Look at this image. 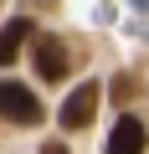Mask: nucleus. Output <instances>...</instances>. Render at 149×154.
I'll use <instances>...</instances> for the list:
<instances>
[{"mask_svg":"<svg viewBox=\"0 0 149 154\" xmlns=\"http://www.w3.org/2000/svg\"><path fill=\"white\" fill-rule=\"evenodd\" d=\"M134 5H139V11H149V0H134Z\"/></svg>","mask_w":149,"mask_h":154,"instance_id":"obj_8","label":"nucleus"},{"mask_svg":"<svg viewBox=\"0 0 149 154\" xmlns=\"http://www.w3.org/2000/svg\"><path fill=\"white\" fill-rule=\"evenodd\" d=\"M31 62H36V77H41V82H62V77L72 72V51L57 36H36L31 41Z\"/></svg>","mask_w":149,"mask_h":154,"instance_id":"obj_2","label":"nucleus"},{"mask_svg":"<svg viewBox=\"0 0 149 154\" xmlns=\"http://www.w3.org/2000/svg\"><path fill=\"white\" fill-rule=\"evenodd\" d=\"M108 98H113L118 108H123V103H134V98H139V77H134V72H118L113 82H108Z\"/></svg>","mask_w":149,"mask_h":154,"instance_id":"obj_6","label":"nucleus"},{"mask_svg":"<svg viewBox=\"0 0 149 154\" xmlns=\"http://www.w3.org/2000/svg\"><path fill=\"white\" fill-rule=\"evenodd\" d=\"M98 103H103V82H82V88H72V98L62 103V128H88L93 123V113H98Z\"/></svg>","mask_w":149,"mask_h":154,"instance_id":"obj_3","label":"nucleus"},{"mask_svg":"<svg viewBox=\"0 0 149 154\" xmlns=\"http://www.w3.org/2000/svg\"><path fill=\"white\" fill-rule=\"evenodd\" d=\"M41 154H72L67 144H41Z\"/></svg>","mask_w":149,"mask_h":154,"instance_id":"obj_7","label":"nucleus"},{"mask_svg":"<svg viewBox=\"0 0 149 154\" xmlns=\"http://www.w3.org/2000/svg\"><path fill=\"white\" fill-rule=\"evenodd\" d=\"M31 41V21L26 16H16V21H5V31H0V67H11L16 57H21V46Z\"/></svg>","mask_w":149,"mask_h":154,"instance_id":"obj_5","label":"nucleus"},{"mask_svg":"<svg viewBox=\"0 0 149 154\" xmlns=\"http://www.w3.org/2000/svg\"><path fill=\"white\" fill-rule=\"evenodd\" d=\"M144 149H149V128L134 113H123L113 123V134H108V154H144Z\"/></svg>","mask_w":149,"mask_h":154,"instance_id":"obj_4","label":"nucleus"},{"mask_svg":"<svg viewBox=\"0 0 149 154\" xmlns=\"http://www.w3.org/2000/svg\"><path fill=\"white\" fill-rule=\"evenodd\" d=\"M0 118L16 123V128H36L46 118V108L36 103V93L26 82H11V77H0Z\"/></svg>","mask_w":149,"mask_h":154,"instance_id":"obj_1","label":"nucleus"}]
</instances>
